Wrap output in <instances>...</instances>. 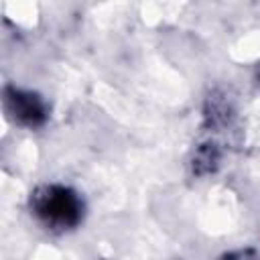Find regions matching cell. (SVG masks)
<instances>
[{"label": "cell", "instance_id": "1", "mask_svg": "<svg viewBox=\"0 0 260 260\" xmlns=\"http://www.w3.org/2000/svg\"><path fill=\"white\" fill-rule=\"evenodd\" d=\"M41 211H43L47 217H51V219L69 221L71 217H75L77 205H75L73 197L67 195L65 191H59V193H53V191H51V195L43 199Z\"/></svg>", "mask_w": 260, "mask_h": 260}]
</instances>
